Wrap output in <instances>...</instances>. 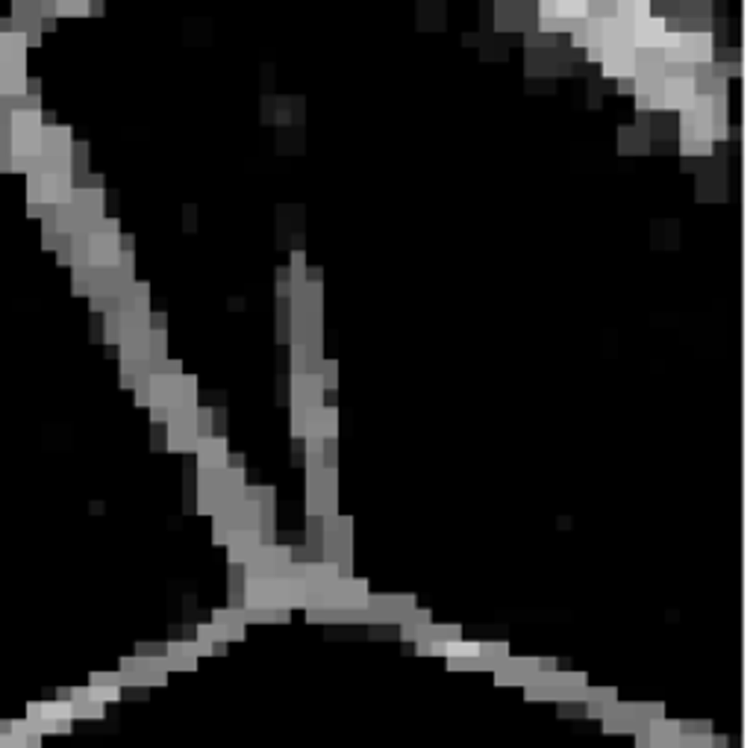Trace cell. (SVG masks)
I'll use <instances>...</instances> for the list:
<instances>
[{
	"instance_id": "obj_1",
	"label": "cell",
	"mask_w": 753,
	"mask_h": 748,
	"mask_svg": "<svg viewBox=\"0 0 753 748\" xmlns=\"http://www.w3.org/2000/svg\"><path fill=\"white\" fill-rule=\"evenodd\" d=\"M412 607H418L416 592H371L366 601V625L397 628Z\"/></svg>"
},
{
	"instance_id": "obj_2",
	"label": "cell",
	"mask_w": 753,
	"mask_h": 748,
	"mask_svg": "<svg viewBox=\"0 0 753 748\" xmlns=\"http://www.w3.org/2000/svg\"><path fill=\"white\" fill-rule=\"evenodd\" d=\"M295 563V548L274 542V545H259V551L242 566L245 581H268V578H283L286 569Z\"/></svg>"
},
{
	"instance_id": "obj_3",
	"label": "cell",
	"mask_w": 753,
	"mask_h": 748,
	"mask_svg": "<svg viewBox=\"0 0 753 748\" xmlns=\"http://www.w3.org/2000/svg\"><path fill=\"white\" fill-rule=\"evenodd\" d=\"M538 672V657H507L504 663H500L492 678H495V687H524L527 681Z\"/></svg>"
},
{
	"instance_id": "obj_4",
	"label": "cell",
	"mask_w": 753,
	"mask_h": 748,
	"mask_svg": "<svg viewBox=\"0 0 753 748\" xmlns=\"http://www.w3.org/2000/svg\"><path fill=\"white\" fill-rule=\"evenodd\" d=\"M197 471H218L227 466V442L221 440V436H204V440H197Z\"/></svg>"
},
{
	"instance_id": "obj_5",
	"label": "cell",
	"mask_w": 753,
	"mask_h": 748,
	"mask_svg": "<svg viewBox=\"0 0 753 748\" xmlns=\"http://www.w3.org/2000/svg\"><path fill=\"white\" fill-rule=\"evenodd\" d=\"M168 672H195L200 657H197V645L195 640H171L166 645V657H162Z\"/></svg>"
},
{
	"instance_id": "obj_6",
	"label": "cell",
	"mask_w": 753,
	"mask_h": 748,
	"mask_svg": "<svg viewBox=\"0 0 753 748\" xmlns=\"http://www.w3.org/2000/svg\"><path fill=\"white\" fill-rule=\"evenodd\" d=\"M212 625L221 628L224 645L245 642V637H247V625H245L242 613H238V607H218L216 613H212Z\"/></svg>"
},
{
	"instance_id": "obj_7",
	"label": "cell",
	"mask_w": 753,
	"mask_h": 748,
	"mask_svg": "<svg viewBox=\"0 0 753 748\" xmlns=\"http://www.w3.org/2000/svg\"><path fill=\"white\" fill-rule=\"evenodd\" d=\"M262 545V536L259 531H236L227 542V557H230V566H245L250 557L259 551Z\"/></svg>"
},
{
	"instance_id": "obj_8",
	"label": "cell",
	"mask_w": 753,
	"mask_h": 748,
	"mask_svg": "<svg viewBox=\"0 0 753 748\" xmlns=\"http://www.w3.org/2000/svg\"><path fill=\"white\" fill-rule=\"evenodd\" d=\"M509 657V642L507 640H488V642H480L477 648V657H474V672H486V675H492V672L504 663Z\"/></svg>"
},
{
	"instance_id": "obj_9",
	"label": "cell",
	"mask_w": 753,
	"mask_h": 748,
	"mask_svg": "<svg viewBox=\"0 0 753 748\" xmlns=\"http://www.w3.org/2000/svg\"><path fill=\"white\" fill-rule=\"evenodd\" d=\"M648 737H650V748H677L680 745V719H654L648 725Z\"/></svg>"
},
{
	"instance_id": "obj_10",
	"label": "cell",
	"mask_w": 753,
	"mask_h": 748,
	"mask_svg": "<svg viewBox=\"0 0 753 748\" xmlns=\"http://www.w3.org/2000/svg\"><path fill=\"white\" fill-rule=\"evenodd\" d=\"M433 622V610H427V607H412L409 613L404 616V622H400V640L404 642H416L421 637V631L430 625Z\"/></svg>"
},
{
	"instance_id": "obj_11",
	"label": "cell",
	"mask_w": 753,
	"mask_h": 748,
	"mask_svg": "<svg viewBox=\"0 0 753 748\" xmlns=\"http://www.w3.org/2000/svg\"><path fill=\"white\" fill-rule=\"evenodd\" d=\"M424 642H436V645H445V642H457L462 640V625H457V622H445V625H438V622H430L424 631H421V637Z\"/></svg>"
},
{
	"instance_id": "obj_12",
	"label": "cell",
	"mask_w": 753,
	"mask_h": 748,
	"mask_svg": "<svg viewBox=\"0 0 753 748\" xmlns=\"http://www.w3.org/2000/svg\"><path fill=\"white\" fill-rule=\"evenodd\" d=\"M712 719H680V733L683 737H709L712 733Z\"/></svg>"
},
{
	"instance_id": "obj_13",
	"label": "cell",
	"mask_w": 753,
	"mask_h": 748,
	"mask_svg": "<svg viewBox=\"0 0 753 748\" xmlns=\"http://www.w3.org/2000/svg\"><path fill=\"white\" fill-rule=\"evenodd\" d=\"M477 648H480V642H468V640L445 642L442 657H477Z\"/></svg>"
},
{
	"instance_id": "obj_14",
	"label": "cell",
	"mask_w": 753,
	"mask_h": 748,
	"mask_svg": "<svg viewBox=\"0 0 753 748\" xmlns=\"http://www.w3.org/2000/svg\"><path fill=\"white\" fill-rule=\"evenodd\" d=\"M85 695L89 698H95V702H100V704H112V702H121V687H97V683H89V687H85Z\"/></svg>"
},
{
	"instance_id": "obj_15",
	"label": "cell",
	"mask_w": 753,
	"mask_h": 748,
	"mask_svg": "<svg viewBox=\"0 0 753 748\" xmlns=\"http://www.w3.org/2000/svg\"><path fill=\"white\" fill-rule=\"evenodd\" d=\"M89 683H97V687H121V675L118 672H92Z\"/></svg>"
},
{
	"instance_id": "obj_16",
	"label": "cell",
	"mask_w": 753,
	"mask_h": 748,
	"mask_svg": "<svg viewBox=\"0 0 753 748\" xmlns=\"http://www.w3.org/2000/svg\"><path fill=\"white\" fill-rule=\"evenodd\" d=\"M136 657H150V660L166 657V645H162V642H139V648H136Z\"/></svg>"
},
{
	"instance_id": "obj_17",
	"label": "cell",
	"mask_w": 753,
	"mask_h": 748,
	"mask_svg": "<svg viewBox=\"0 0 753 748\" xmlns=\"http://www.w3.org/2000/svg\"><path fill=\"white\" fill-rule=\"evenodd\" d=\"M447 672H474V657H445Z\"/></svg>"
},
{
	"instance_id": "obj_18",
	"label": "cell",
	"mask_w": 753,
	"mask_h": 748,
	"mask_svg": "<svg viewBox=\"0 0 753 748\" xmlns=\"http://www.w3.org/2000/svg\"><path fill=\"white\" fill-rule=\"evenodd\" d=\"M677 748H712V733L709 737H680Z\"/></svg>"
},
{
	"instance_id": "obj_19",
	"label": "cell",
	"mask_w": 753,
	"mask_h": 748,
	"mask_svg": "<svg viewBox=\"0 0 753 748\" xmlns=\"http://www.w3.org/2000/svg\"><path fill=\"white\" fill-rule=\"evenodd\" d=\"M559 660L557 657H538V672H557Z\"/></svg>"
},
{
	"instance_id": "obj_20",
	"label": "cell",
	"mask_w": 753,
	"mask_h": 748,
	"mask_svg": "<svg viewBox=\"0 0 753 748\" xmlns=\"http://www.w3.org/2000/svg\"><path fill=\"white\" fill-rule=\"evenodd\" d=\"M633 743H636V748H650L648 728H645V731H638V733H633Z\"/></svg>"
},
{
	"instance_id": "obj_21",
	"label": "cell",
	"mask_w": 753,
	"mask_h": 748,
	"mask_svg": "<svg viewBox=\"0 0 753 748\" xmlns=\"http://www.w3.org/2000/svg\"><path fill=\"white\" fill-rule=\"evenodd\" d=\"M730 743H727L724 733H712V748H727Z\"/></svg>"
}]
</instances>
